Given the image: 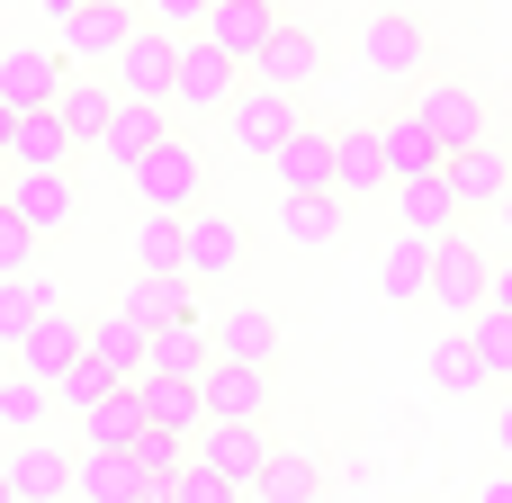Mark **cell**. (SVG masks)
I'll list each match as a JSON object with an SVG mask.
<instances>
[{
	"label": "cell",
	"mask_w": 512,
	"mask_h": 503,
	"mask_svg": "<svg viewBox=\"0 0 512 503\" xmlns=\"http://www.w3.org/2000/svg\"><path fill=\"white\" fill-rule=\"evenodd\" d=\"M234 90H243V63H234L207 27H189V36H180V81H171V108H180V117H225V108H234Z\"/></svg>",
	"instance_id": "cell-1"
},
{
	"label": "cell",
	"mask_w": 512,
	"mask_h": 503,
	"mask_svg": "<svg viewBox=\"0 0 512 503\" xmlns=\"http://www.w3.org/2000/svg\"><path fill=\"white\" fill-rule=\"evenodd\" d=\"M108 81H117V99H153V108H171V81H180V36H171V27H153V18H135V36L117 45Z\"/></svg>",
	"instance_id": "cell-2"
},
{
	"label": "cell",
	"mask_w": 512,
	"mask_h": 503,
	"mask_svg": "<svg viewBox=\"0 0 512 503\" xmlns=\"http://www.w3.org/2000/svg\"><path fill=\"white\" fill-rule=\"evenodd\" d=\"M297 126H306V117H297V99H288V90H270V81H243V90H234V108H225V144H234L243 162H270Z\"/></svg>",
	"instance_id": "cell-3"
},
{
	"label": "cell",
	"mask_w": 512,
	"mask_h": 503,
	"mask_svg": "<svg viewBox=\"0 0 512 503\" xmlns=\"http://www.w3.org/2000/svg\"><path fill=\"white\" fill-rule=\"evenodd\" d=\"M486 279H495V261H486V243H477L468 225H450V234L432 243V306H441L450 324H468V315L486 306Z\"/></svg>",
	"instance_id": "cell-4"
},
{
	"label": "cell",
	"mask_w": 512,
	"mask_h": 503,
	"mask_svg": "<svg viewBox=\"0 0 512 503\" xmlns=\"http://www.w3.org/2000/svg\"><path fill=\"white\" fill-rule=\"evenodd\" d=\"M189 459L198 468H216V477H234L243 495L261 486V468H270V432L261 423H243V414H207L198 432H189Z\"/></svg>",
	"instance_id": "cell-5"
},
{
	"label": "cell",
	"mask_w": 512,
	"mask_h": 503,
	"mask_svg": "<svg viewBox=\"0 0 512 503\" xmlns=\"http://www.w3.org/2000/svg\"><path fill=\"white\" fill-rule=\"evenodd\" d=\"M360 63H369L378 81H423V72H432V27H423L414 9H378V18L360 27Z\"/></svg>",
	"instance_id": "cell-6"
},
{
	"label": "cell",
	"mask_w": 512,
	"mask_h": 503,
	"mask_svg": "<svg viewBox=\"0 0 512 503\" xmlns=\"http://www.w3.org/2000/svg\"><path fill=\"white\" fill-rule=\"evenodd\" d=\"M414 117L441 135V153H459V144L495 135V126H486V99H477V81H459V72H423V81H414Z\"/></svg>",
	"instance_id": "cell-7"
},
{
	"label": "cell",
	"mask_w": 512,
	"mask_h": 503,
	"mask_svg": "<svg viewBox=\"0 0 512 503\" xmlns=\"http://www.w3.org/2000/svg\"><path fill=\"white\" fill-rule=\"evenodd\" d=\"M126 180H135V198H144V207H198V198H207V153H198L189 135H162Z\"/></svg>",
	"instance_id": "cell-8"
},
{
	"label": "cell",
	"mask_w": 512,
	"mask_h": 503,
	"mask_svg": "<svg viewBox=\"0 0 512 503\" xmlns=\"http://www.w3.org/2000/svg\"><path fill=\"white\" fill-rule=\"evenodd\" d=\"M180 225H189V288L198 279H234L243 261H252V225L234 216V207H180Z\"/></svg>",
	"instance_id": "cell-9"
},
{
	"label": "cell",
	"mask_w": 512,
	"mask_h": 503,
	"mask_svg": "<svg viewBox=\"0 0 512 503\" xmlns=\"http://www.w3.org/2000/svg\"><path fill=\"white\" fill-rule=\"evenodd\" d=\"M198 387H207V414H243V423H261L270 414V360H234V351H216L207 369H198Z\"/></svg>",
	"instance_id": "cell-10"
},
{
	"label": "cell",
	"mask_w": 512,
	"mask_h": 503,
	"mask_svg": "<svg viewBox=\"0 0 512 503\" xmlns=\"http://www.w3.org/2000/svg\"><path fill=\"white\" fill-rule=\"evenodd\" d=\"M126 36H135V9H108V0H81V9L63 18V63H81V72H108Z\"/></svg>",
	"instance_id": "cell-11"
},
{
	"label": "cell",
	"mask_w": 512,
	"mask_h": 503,
	"mask_svg": "<svg viewBox=\"0 0 512 503\" xmlns=\"http://www.w3.org/2000/svg\"><path fill=\"white\" fill-rule=\"evenodd\" d=\"M81 351H90V324H81V315H63V306H45V315L27 324V342H18L9 360H18L27 378H45V387H54V378H63V369H72Z\"/></svg>",
	"instance_id": "cell-12"
},
{
	"label": "cell",
	"mask_w": 512,
	"mask_h": 503,
	"mask_svg": "<svg viewBox=\"0 0 512 503\" xmlns=\"http://www.w3.org/2000/svg\"><path fill=\"white\" fill-rule=\"evenodd\" d=\"M315 72H324V36H315V27H288V18H279V36L261 45V63H252V81H270V90H288V99H306V90H315Z\"/></svg>",
	"instance_id": "cell-13"
},
{
	"label": "cell",
	"mask_w": 512,
	"mask_h": 503,
	"mask_svg": "<svg viewBox=\"0 0 512 503\" xmlns=\"http://www.w3.org/2000/svg\"><path fill=\"white\" fill-rule=\"evenodd\" d=\"M198 27H207V36L252 72V63H261V45L279 36V0H207V18H198Z\"/></svg>",
	"instance_id": "cell-14"
},
{
	"label": "cell",
	"mask_w": 512,
	"mask_h": 503,
	"mask_svg": "<svg viewBox=\"0 0 512 503\" xmlns=\"http://www.w3.org/2000/svg\"><path fill=\"white\" fill-rule=\"evenodd\" d=\"M72 153H81V135L63 126L54 99H45V108H18V126H9V162H18V171H63Z\"/></svg>",
	"instance_id": "cell-15"
},
{
	"label": "cell",
	"mask_w": 512,
	"mask_h": 503,
	"mask_svg": "<svg viewBox=\"0 0 512 503\" xmlns=\"http://www.w3.org/2000/svg\"><path fill=\"white\" fill-rule=\"evenodd\" d=\"M378 189H387V135L333 126V198H378Z\"/></svg>",
	"instance_id": "cell-16"
},
{
	"label": "cell",
	"mask_w": 512,
	"mask_h": 503,
	"mask_svg": "<svg viewBox=\"0 0 512 503\" xmlns=\"http://www.w3.org/2000/svg\"><path fill=\"white\" fill-rule=\"evenodd\" d=\"M0 198H9V207H18V216H27L36 234H63V225L81 216V189H72V162H63V171H18V180H9Z\"/></svg>",
	"instance_id": "cell-17"
},
{
	"label": "cell",
	"mask_w": 512,
	"mask_h": 503,
	"mask_svg": "<svg viewBox=\"0 0 512 503\" xmlns=\"http://www.w3.org/2000/svg\"><path fill=\"white\" fill-rule=\"evenodd\" d=\"M450 189H459V207H468V216H477V207L495 216V207H504V189H512V162H504V144H495V135L459 144V153H450Z\"/></svg>",
	"instance_id": "cell-18"
},
{
	"label": "cell",
	"mask_w": 512,
	"mask_h": 503,
	"mask_svg": "<svg viewBox=\"0 0 512 503\" xmlns=\"http://www.w3.org/2000/svg\"><path fill=\"white\" fill-rule=\"evenodd\" d=\"M72 450H54V441H36V432H18V450H9V486H18V503H63L72 495Z\"/></svg>",
	"instance_id": "cell-19"
},
{
	"label": "cell",
	"mask_w": 512,
	"mask_h": 503,
	"mask_svg": "<svg viewBox=\"0 0 512 503\" xmlns=\"http://www.w3.org/2000/svg\"><path fill=\"white\" fill-rule=\"evenodd\" d=\"M135 396H144V423H162V432H198L207 423V387L180 378V369H135Z\"/></svg>",
	"instance_id": "cell-20"
},
{
	"label": "cell",
	"mask_w": 512,
	"mask_h": 503,
	"mask_svg": "<svg viewBox=\"0 0 512 503\" xmlns=\"http://www.w3.org/2000/svg\"><path fill=\"white\" fill-rule=\"evenodd\" d=\"M396 216H405V234H432V243H441V234L468 216V207H459V189H450V162H441V171H423V180H396Z\"/></svg>",
	"instance_id": "cell-21"
},
{
	"label": "cell",
	"mask_w": 512,
	"mask_h": 503,
	"mask_svg": "<svg viewBox=\"0 0 512 503\" xmlns=\"http://www.w3.org/2000/svg\"><path fill=\"white\" fill-rule=\"evenodd\" d=\"M54 108H63V126H72L81 144H99V135H108V117H117V81L72 63V72H63V90H54Z\"/></svg>",
	"instance_id": "cell-22"
},
{
	"label": "cell",
	"mask_w": 512,
	"mask_h": 503,
	"mask_svg": "<svg viewBox=\"0 0 512 503\" xmlns=\"http://www.w3.org/2000/svg\"><path fill=\"white\" fill-rule=\"evenodd\" d=\"M63 72H72L63 54H45V45H9V54H0V99H9V108H45V99L63 90Z\"/></svg>",
	"instance_id": "cell-23"
},
{
	"label": "cell",
	"mask_w": 512,
	"mask_h": 503,
	"mask_svg": "<svg viewBox=\"0 0 512 503\" xmlns=\"http://www.w3.org/2000/svg\"><path fill=\"white\" fill-rule=\"evenodd\" d=\"M162 135H171V126H162V108H153V99H117V117H108V135H99V162L135 171Z\"/></svg>",
	"instance_id": "cell-24"
},
{
	"label": "cell",
	"mask_w": 512,
	"mask_h": 503,
	"mask_svg": "<svg viewBox=\"0 0 512 503\" xmlns=\"http://www.w3.org/2000/svg\"><path fill=\"white\" fill-rule=\"evenodd\" d=\"M270 180H279V189H333V126H297V135L270 153Z\"/></svg>",
	"instance_id": "cell-25"
},
{
	"label": "cell",
	"mask_w": 512,
	"mask_h": 503,
	"mask_svg": "<svg viewBox=\"0 0 512 503\" xmlns=\"http://www.w3.org/2000/svg\"><path fill=\"white\" fill-rule=\"evenodd\" d=\"M72 495H81V503H135V495H144V468H135V450H81V468H72Z\"/></svg>",
	"instance_id": "cell-26"
},
{
	"label": "cell",
	"mask_w": 512,
	"mask_h": 503,
	"mask_svg": "<svg viewBox=\"0 0 512 503\" xmlns=\"http://www.w3.org/2000/svg\"><path fill=\"white\" fill-rule=\"evenodd\" d=\"M378 135H387V189H396V180H423V171H441V162H450V153H441V135H432L414 108H405V117H387Z\"/></svg>",
	"instance_id": "cell-27"
},
{
	"label": "cell",
	"mask_w": 512,
	"mask_h": 503,
	"mask_svg": "<svg viewBox=\"0 0 512 503\" xmlns=\"http://www.w3.org/2000/svg\"><path fill=\"white\" fill-rule=\"evenodd\" d=\"M342 207H351V198H333V189H288V207H279V234H288L297 252H324V243L342 234Z\"/></svg>",
	"instance_id": "cell-28"
},
{
	"label": "cell",
	"mask_w": 512,
	"mask_h": 503,
	"mask_svg": "<svg viewBox=\"0 0 512 503\" xmlns=\"http://www.w3.org/2000/svg\"><path fill=\"white\" fill-rule=\"evenodd\" d=\"M378 297H387V306L432 297V234H396V243H387V261H378Z\"/></svg>",
	"instance_id": "cell-29"
},
{
	"label": "cell",
	"mask_w": 512,
	"mask_h": 503,
	"mask_svg": "<svg viewBox=\"0 0 512 503\" xmlns=\"http://www.w3.org/2000/svg\"><path fill=\"white\" fill-rule=\"evenodd\" d=\"M261 503H324V459L315 450H270V468H261Z\"/></svg>",
	"instance_id": "cell-30"
},
{
	"label": "cell",
	"mask_w": 512,
	"mask_h": 503,
	"mask_svg": "<svg viewBox=\"0 0 512 503\" xmlns=\"http://www.w3.org/2000/svg\"><path fill=\"white\" fill-rule=\"evenodd\" d=\"M135 261L162 270V279H189V225H180V207H153L135 225Z\"/></svg>",
	"instance_id": "cell-31"
},
{
	"label": "cell",
	"mask_w": 512,
	"mask_h": 503,
	"mask_svg": "<svg viewBox=\"0 0 512 503\" xmlns=\"http://www.w3.org/2000/svg\"><path fill=\"white\" fill-rule=\"evenodd\" d=\"M207 342L234 351V360H279V315H270V306H225Z\"/></svg>",
	"instance_id": "cell-32"
},
{
	"label": "cell",
	"mask_w": 512,
	"mask_h": 503,
	"mask_svg": "<svg viewBox=\"0 0 512 503\" xmlns=\"http://www.w3.org/2000/svg\"><path fill=\"white\" fill-rule=\"evenodd\" d=\"M144 342H153V324H135L126 306H108V315H90V351L117 369V378H135L144 369Z\"/></svg>",
	"instance_id": "cell-33"
},
{
	"label": "cell",
	"mask_w": 512,
	"mask_h": 503,
	"mask_svg": "<svg viewBox=\"0 0 512 503\" xmlns=\"http://www.w3.org/2000/svg\"><path fill=\"white\" fill-rule=\"evenodd\" d=\"M216 360V342L189 324V315H171V324H153V342H144V369H180V378H198Z\"/></svg>",
	"instance_id": "cell-34"
},
{
	"label": "cell",
	"mask_w": 512,
	"mask_h": 503,
	"mask_svg": "<svg viewBox=\"0 0 512 503\" xmlns=\"http://www.w3.org/2000/svg\"><path fill=\"white\" fill-rule=\"evenodd\" d=\"M81 423H90V450H126V441L144 432V396H135V378H126V387H108Z\"/></svg>",
	"instance_id": "cell-35"
},
{
	"label": "cell",
	"mask_w": 512,
	"mask_h": 503,
	"mask_svg": "<svg viewBox=\"0 0 512 503\" xmlns=\"http://www.w3.org/2000/svg\"><path fill=\"white\" fill-rule=\"evenodd\" d=\"M468 342H477L486 387H512V315L504 306H477V315H468Z\"/></svg>",
	"instance_id": "cell-36"
},
{
	"label": "cell",
	"mask_w": 512,
	"mask_h": 503,
	"mask_svg": "<svg viewBox=\"0 0 512 503\" xmlns=\"http://www.w3.org/2000/svg\"><path fill=\"white\" fill-rule=\"evenodd\" d=\"M135 324H171V315H189V279H162V270H144V279H126V297H117Z\"/></svg>",
	"instance_id": "cell-37"
},
{
	"label": "cell",
	"mask_w": 512,
	"mask_h": 503,
	"mask_svg": "<svg viewBox=\"0 0 512 503\" xmlns=\"http://www.w3.org/2000/svg\"><path fill=\"white\" fill-rule=\"evenodd\" d=\"M423 378H432L441 396H477V387H486V369H477V342H468V324H459V333H450V342H441V351L423 360Z\"/></svg>",
	"instance_id": "cell-38"
},
{
	"label": "cell",
	"mask_w": 512,
	"mask_h": 503,
	"mask_svg": "<svg viewBox=\"0 0 512 503\" xmlns=\"http://www.w3.org/2000/svg\"><path fill=\"white\" fill-rule=\"evenodd\" d=\"M45 306H54V288H45L36 270H18V279H0V342L18 351V342H27V324H36Z\"/></svg>",
	"instance_id": "cell-39"
},
{
	"label": "cell",
	"mask_w": 512,
	"mask_h": 503,
	"mask_svg": "<svg viewBox=\"0 0 512 503\" xmlns=\"http://www.w3.org/2000/svg\"><path fill=\"white\" fill-rule=\"evenodd\" d=\"M126 450H135V468H144V486H171V477L189 468V432H162V423H144V432H135Z\"/></svg>",
	"instance_id": "cell-40"
},
{
	"label": "cell",
	"mask_w": 512,
	"mask_h": 503,
	"mask_svg": "<svg viewBox=\"0 0 512 503\" xmlns=\"http://www.w3.org/2000/svg\"><path fill=\"white\" fill-rule=\"evenodd\" d=\"M108 387H126V378H117V369H108L99 351H81V360H72V369L54 378V405H72V414H90V405H99Z\"/></svg>",
	"instance_id": "cell-41"
},
{
	"label": "cell",
	"mask_w": 512,
	"mask_h": 503,
	"mask_svg": "<svg viewBox=\"0 0 512 503\" xmlns=\"http://www.w3.org/2000/svg\"><path fill=\"white\" fill-rule=\"evenodd\" d=\"M45 405H54V387H45V378H27V369H9V378H0V423H9V432H36V423H45Z\"/></svg>",
	"instance_id": "cell-42"
},
{
	"label": "cell",
	"mask_w": 512,
	"mask_h": 503,
	"mask_svg": "<svg viewBox=\"0 0 512 503\" xmlns=\"http://www.w3.org/2000/svg\"><path fill=\"white\" fill-rule=\"evenodd\" d=\"M36 243H45V234H36V225H27V216H18V207L0 198V279L36 270Z\"/></svg>",
	"instance_id": "cell-43"
},
{
	"label": "cell",
	"mask_w": 512,
	"mask_h": 503,
	"mask_svg": "<svg viewBox=\"0 0 512 503\" xmlns=\"http://www.w3.org/2000/svg\"><path fill=\"white\" fill-rule=\"evenodd\" d=\"M171 486H180V503H243V486H234V477H216V468H198V459H189Z\"/></svg>",
	"instance_id": "cell-44"
},
{
	"label": "cell",
	"mask_w": 512,
	"mask_h": 503,
	"mask_svg": "<svg viewBox=\"0 0 512 503\" xmlns=\"http://www.w3.org/2000/svg\"><path fill=\"white\" fill-rule=\"evenodd\" d=\"M135 18H153V27H171V36H189V27L207 18V0H135Z\"/></svg>",
	"instance_id": "cell-45"
},
{
	"label": "cell",
	"mask_w": 512,
	"mask_h": 503,
	"mask_svg": "<svg viewBox=\"0 0 512 503\" xmlns=\"http://www.w3.org/2000/svg\"><path fill=\"white\" fill-rule=\"evenodd\" d=\"M486 306H504V315H512V261L495 270V279H486Z\"/></svg>",
	"instance_id": "cell-46"
},
{
	"label": "cell",
	"mask_w": 512,
	"mask_h": 503,
	"mask_svg": "<svg viewBox=\"0 0 512 503\" xmlns=\"http://www.w3.org/2000/svg\"><path fill=\"white\" fill-rule=\"evenodd\" d=\"M477 503H512V468H504V477H486V486H477Z\"/></svg>",
	"instance_id": "cell-47"
},
{
	"label": "cell",
	"mask_w": 512,
	"mask_h": 503,
	"mask_svg": "<svg viewBox=\"0 0 512 503\" xmlns=\"http://www.w3.org/2000/svg\"><path fill=\"white\" fill-rule=\"evenodd\" d=\"M495 450H504V468H512V396H504V414H495Z\"/></svg>",
	"instance_id": "cell-48"
},
{
	"label": "cell",
	"mask_w": 512,
	"mask_h": 503,
	"mask_svg": "<svg viewBox=\"0 0 512 503\" xmlns=\"http://www.w3.org/2000/svg\"><path fill=\"white\" fill-rule=\"evenodd\" d=\"M36 9H45V18H54V27H63V18H72V9H81V0H36Z\"/></svg>",
	"instance_id": "cell-49"
},
{
	"label": "cell",
	"mask_w": 512,
	"mask_h": 503,
	"mask_svg": "<svg viewBox=\"0 0 512 503\" xmlns=\"http://www.w3.org/2000/svg\"><path fill=\"white\" fill-rule=\"evenodd\" d=\"M135 503H180V486H144V495H135Z\"/></svg>",
	"instance_id": "cell-50"
},
{
	"label": "cell",
	"mask_w": 512,
	"mask_h": 503,
	"mask_svg": "<svg viewBox=\"0 0 512 503\" xmlns=\"http://www.w3.org/2000/svg\"><path fill=\"white\" fill-rule=\"evenodd\" d=\"M495 234H504V243H512V189H504V207H495Z\"/></svg>",
	"instance_id": "cell-51"
},
{
	"label": "cell",
	"mask_w": 512,
	"mask_h": 503,
	"mask_svg": "<svg viewBox=\"0 0 512 503\" xmlns=\"http://www.w3.org/2000/svg\"><path fill=\"white\" fill-rule=\"evenodd\" d=\"M9 126H18V108H9V99H0V153H9Z\"/></svg>",
	"instance_id": "cell-52"
},
{
	"label": "cell",
	"mask_w": 512,
	"mask_h": 503,
	"mask_svg": "<svg viewBox=\"0 0 512 503\" xmlns=\"http://www.w3.org/2000/svg\"><path fill=\"white\" fill-rule=\"evenodd\" d=\"M0 503H18V486H9V459H0Z\"/></svg>",
	"instance_id": "cell-53"
},
{
	"label": "cell",
	"mask_w": 512,
	"mask_h": 503,
	"mask_svg": "<svg viewBox=\"0 0 512 503\" xmlns=\"http://www.w3.org/2000/svg\"><path fill=\"white\" fill-rule=\"evenodd\" d=\"M9 369H18V360H9V342H0V378H9Z\"/></svg>",
	"instance_id": "cell-54"
},
{
	"label": "cell",
	"mask_w": 512,
	"mask_h": 503,
	"mask_svg": "<svg viewBox=\"0 0 512 503\" xmlns=\"http://www.w3.org/2000/svg\"><path fill=\"white\" fill-rule=\"evenodd\" d=\"M495 144H504V162H512V135H495Z\"/></svg>",
	"instance_id": "cell-55"
},
{
	"label": "cell",
	"mask_w": 512,
	"mask_h": 503,
	"mask_svg": "<svg viewBox=\"0 0 512 503\" xmlns=\"http://www.w3.org/2000/svg\"><path fill=\"white\" fill-rule=\"evenodd\" d=\"M108 9H135V0H108Z\"/></svg>",
	"instance_id": "cell-56"
},
{
	"label": "cell",
	"mask_w": 512,
	"mask_h": 503,
	"mask_svg": "<svg viewBox=\"0 0 512 503\" xmlns=\"http://www.w3.org/2000/svg\"><path fill=\"white\" fill-rule=\"evenodd\" d=\"M0 162H9V153H0Z\"/></svg>",
	"instance_id": "cell-57"
}]
</instances>
